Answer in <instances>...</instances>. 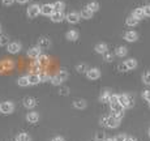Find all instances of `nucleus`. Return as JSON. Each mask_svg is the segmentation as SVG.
Instances as JSON below:
<instances>
[{
	"instance_id": "1",
	"label": "nucleus",
	"mask_w": 150,
	"mask_h": 141,
	"mask_svg": "<svg viewBox=\"0 0 150 141\" xmlns=\"http://www.w3.org/2000/svg\"><path fill=\"white\" fill-rule=\"evenodd\" d=\"M119 103L124 108H131L134 105V99L131 94H119Z\"/></svg>"
},
{
	"instance_id": "2",
	"label": "nucleus",
	"mask_w": 150,
	"mask_h": 141,
	"mask_svg": "<svg viewBox=\"0 0 150 141\" xmlns=\"http://www.w3.org/2000/svg\"><path fill=\"white\" fill-rule=\"evenodd\" d=\"M100 123H102L103 125H106V127H108V128H117V127L120 125V120L116 119L115 116H112V115L102 118Z\"/></svg>"
},
{
	"instance_id": "3",
	"label": "nucleus",
	"mask_w": 150,
	"mask_h": 141,
	"mask_svg": "<svg viewBox=\"0 0 150 141\" xmlns=\"http://www.w3.org/2000/svg\"><path fill=\"white\" fill-rule=\"evenodd\" d=\"M14 110V105L12 102H3L0 103V113L1 114H12Z\"/></svg>"
},
{
	"instance_id": "4",
	"label": "nucleus",
	"mask_w": 150,
	"mask_h": 141,
	"mask_svg": "<svg viewBox=\"0 0 150 141\" xmlns=\"http://www.w3.org/2000/svg\"><path fill=\"white\" fill-rule=\"evenodd\" d=\"M41 55H42V48L39 47V46L31 47L30 50L28 51V56H29V57H31V59H34V60H37Z\"/></svg>"
},
{
	"instance_id": "5",
	"label": "nucleus",
	"mask_w": 150,
	"mask_h": 141,
	"mask_svg": "<svg viewBox=\"0 0 150 141\" xmlns=\"http://www.w3.org/2000/svg\"><path fill=\"white\" fill-rule=\"evenodd\" d=\"M39 13H41V7H39V5L33 4L28 8V16L30 17V18H35Z\"/></svg>"
},
{
	"instance_id": "6",
	"label": "nucleus",
	"mask_w": 150,
	"mask_h": 141,
	"mask_svg": "<svg viewBox=\"0 0 150 141\" xmlns=\"http://www.w3.org/2000/svg\"><path fill=\"white\" fill-rule=\"evenodd\" d=\"M86 77L89 80H98L100 77V71L98 68H89V71L86 72Z\"/></svg>"
},
{
	"instance_id": "7",
	"label": "nucleus",
	"mask_w": 150,
	"mask_h": 141,
	"mask_svg": "<svg viewBox=\"0 0 150 141\" xmlns=\"http://www.w3.org/2000/svg\"><path fill=\"white\" fill-rule=\"evenodd\" d=\"M55 12L54 5L52 4H43L41 7V14H45V16H51Z\"/></svg>"
},
{
	"instance_id": "8",
	"label": "nucleus",
	"mask_w": 150,
	"mask_h": 141,
	"mask_svg": "<svg viewBox=\"0 0 150 141\" xmlns=\"http://www.w3.org/2000/svg\"><path fill=\"white\" fill-rule=\"evenodd\" d=\"M65 18H67V21L69 24H77V22L80 21V18H81V16L76 12H71L65 16Z\"/></svg>"
},
{
	"instance_id": "9",
	"label": "nucleus",
	"mask_w": 150,
	"mask_h": 141,
	"mask_svg": "<svg viewBox=\"0 0 150 141\" xmlns=\"http://www.w3.org/2000/svg\"><path fill=\"white\" fill-rule=\"evenodd\" d=\"M21 51V45L18 42H11L8 45V52L9 54H18Z\"/></svg>"
},
{
	"instance_id": "10",
	"label": "nucleus",
	"mask_w": 150,
	"mask_h": 141,
	"mask_svg": "<svg viewBox=\"0 0 150 141\" xmlns=\"http://www.w3.org/2000/svg\"><path fill=\"white\" fill-rule=\"evenodd\" d=\"M124 39H125L127 42H136L138 39V34L133 30H129L124 34Z\"/></svg>"
},
{
	"instance_id": "11",
	"label": "nucleus",
	"mask_w": 150,
	"mask_h": 141,
	"mask_svg": "<svg viewBox=\"0 0 150 141\" xmlns=\"http://www.w3.org/2000/svg\"><path fill=\"white\" fill-rule=\"evenodd\" d=\"M50 17H51V21L52 22H62L63 20H64V14H63L62 11H55Z\"/></svg>"
},
{
	"instance_id": "12",
	"label": "nucleus",
	"mask_w": 150,
	"mask_h": 141,
	"mask_svg": "<svg viewBox=\"0 0 150 141\" xmlns=\"http://www.w3.org/2000/svg\"><path fill=\"white\" fill-rule=\"evenodd\" d=\"M24 106L26 108H34L37 106L35 98H33V97H26V98H24Z\"/></svg>"
},
{
	"instance_id": "13",
	"label": "nucleus",
	"mask_w": 150,
	"mask_h": 141,
	"mask_svg": "<svg viewBox=\"0 0 150 141\" xmlns=\"http://www.w3.org/2000/svg\"><path fill=\"white\" fill-rule=\"evenodd\" d=\"M29 84L30 85H37L41 82V79H39V73H30L29 74Z\"/></svg>"
},
{
	"instance_id": "14",
	"label": "nucleus",
	"mask_w": 150,
	"mask_h": 141,
	"mask_svg": "<svg viewBox=\"0 0 150 141\" xmlns=\"http://www.w3.org/2000/svg\"><path fill=\"white\" fill-rule=\"evenodd\" d=\"M50 45H51V41L48 38H46V37H42V38L39 39V42H38V46L42 48V50L48 48V47H50Z\"/></svg>"
},
{
	"instance_id": "15",
	"label": "nucleus",
	"mask_w": 150,
	"mask_h": 141,
	"mask_svg": "<svg viewBox=\"0 0 150 141\" xmlns=\"http://www.w3.org/2000/svg\"><path fill=\"white\" fill-rule=\"evenodd\" d=\"M1 64H3V68H4V71H11V69H13V68H14V62H13V60H11V59L3 60Z\"/></svg>"
},
{
	"instance_id": "16",
	"label": "nucleus",
	"mask_w": 150,
	"mask_h": 141,
	"mask_svg": "<svg viewBox=\"0 0 150 141\" xmlns=\"http://www.w3.org/2000/svg\"><path fill=\"white\" fill-rule=\"evenodd\" d=\"M68 41H77L79 39V31L77 30H69L67 34H65Z\"/></svg>"
},
{
	"instance_id": "17",
	"label": "nucleus",
	"mask_w": 150,
	"mask_h": 141,
	"mask_svg": "<svg viewBox=\"0 0 150 141\" xmlns=\"http://www.w3.org/2000/svg\"><path fill=\"white\" fill-rule=\"evenodd\" d=\"M110 98H111V93L108 90H105L99 97V101L102 103H110Z\"/></svg>"
},
{
	"instance_id": "18",
	"label": "nucleus",
	"mask_w": 150,
	"mask_h": 141,
	"mask_svg": "<svg viewBox=\"0 0 150 141\" xmlns=\"http://www.w3.org/2000/svg\"><path fill=\"white\" fill-rule=\"evenodd\" d=\"M26 120L29 123H37L39 120V115L37 113H29L26 115Z\"/></svg>"
},
{
	"instance_id": "19",
	"label": "nucleus",
	"mask_w": 150,
	"mask_h": 141,
	"mask_svg": "<svg viewBox=\"0 0 150 141\" xmlns=\"http://www.w3.org/2000/svg\"><path fill=\"white\" fill-rule=\"evenodd\" d=\"M115 54H116L119 57H124L128 54V48L124 47V46H119V47L116 48V51H115Z\"/></svg>"
},
{
	"instance_id": "20",
	"label": "nucleus",
	"mask_w": 150,
	"mask_h": 141,
	"mask_svg": "<svg viewBox=\"0 0 150 141\" xmlns=\"http://www.w3.org/2000/svg\"><path fill=\"white\" fill-rule=\"evenodd\" d=\"M93 13L94 12H91L89 8H83V9L81 11V14H80V16H81V18L89 20V18H91V17H93Z\"/></svg>"
},
{
	"instance_id": "21",
	"label": "nucleus",
	"mask_w": 150,
	"mask_h": 141,
	"mask_svg": "<svg viewBox=\"0 0 150 141\" xmlns=\"http://www.w3.org/2000/svg\"><path fill=\"white\" fill-rule=\"evenodd\" d=\"M124 63H125L128 71H132V69H134V68L137 67V60L136 59H128V60H125Z\"/></svg>"
},
{
	"instance_id": "22",
	"label": "nucleus",
	"mask_w": 150,
	"mask_h": 141,
	"mask_svg": "<svg viewBox=\"0 0 150 141\" xmlns=\"http://www.w3.org/2000/svg\"><path fill=\"white\" fill-rule=\"evenodd\" d=\"M94 50L98 54H105V52H107V45L106 43H98Z\"/></svg>"
},
{
	"instance_id": "23",
	"label": "nucleus",
	"mask_w": 150,
	"mask_h": 141,
	"mask_svg": "<svg viewBox=\"0 0 150 141\" xmlns=\"http://www.w3.org/2000/svg\"><path fill=\"white\" fill-rule=\"evenodd\" d=\"M132 16H134L137 20H141V18H144V17H146L145 12H144V8H136V9L133 11V14H132Z\"/></svg>"
},
{
	"instance_id": "24",
	"label": "nucleus",
	"mask_w": 150,
	"mask_h": 141,
	"mask_svg": "<svg viewBox=\"0 0 150 141\" xmlns=\"http://www.w3.org/2000/svg\"><path fill=\"white\" fill-rule=\"evenodd\" d=\"M17 85H18V86H22V88H25V86L30 85V84H29V77H28V76L18 77V79H17Z\"/></svg>"
},
{
	"instance_id": "25",
	"label": "nucleus",
	"mask_w": 150,
	"mask_h": 141,
	"mask_svg": "<svg viewBox=\"0 0 150 141\" xmlns=\"http://www.w3.org/2000/svg\"><path fill=\"white\" fill-rule=\"evenodd\" d=\"M111 111L112 113H124V107L120 105L119 102L117 103H111Z\"/></svg>"
},
{
	"instance_id": "26",
	"label": "nucleus",
	"mask_w": 150,
	"mask_h": 141,
	"mask_svg": "<svg viewBox=\"0 0 150 141\" xmlns=\"http://www.w3.org/2000/svg\"><path fill=\"white\" fill-rule=\"evenodd\" d=\"M138 21H140V20H137L134 16H129L128 18L125 20V24L128 25V26H136L138 24Z\"/></svg>"
},
{
	"instance_id": "27",
	"label": "nucleus",
	"mask_w": 150,
	"mask_h": 141,
	"mask_svg": "<svg viewBox=\"0 0 150 141\" xmlns=\"http://www.w3.org/2000/svg\"><path fill=\"white\" fill-rule=\"evenodd\" d=\"M73 106L76 108H79V110H82V108L86 107V102L83 99H77V101H74L73 102Z\"/></svg>"
},
{
	"instance_id": "28",
	"label": "nucleus",
	"mask_w": 150,
	"mask_h": 141,
	"mask_svg": "<svg viewBox=\"0 0 150 141\" xmlns=\"http://www.w3.org/2000/svg\"><path fill=\"white\" fill-rule=\"evenodd\" d=\"M86 8H89L91 12H97V11L99 9V3L98 1H90L88 5H86Z\"/></svg>"
},
{
	"instance_id": "29",
	"label": "nucleus",
	"mask_w": 150,
	"mask_h": 141,
	"mask_svg": "<svg viewBox=\"0 0 150 141\" xmlns=\"http://www.w3.org/2000/svg\"><path fill=\"white\" fill-rule=\"evenodd\" d=\"M76 71L80 72V73H86V72L89 71V68H88V65H86L85 63H82V64H77L76 65Z\"/></svg>"
},
{
	"instance_id": "30",
	"label": "nucleus",
	"mask_w": 150,
	"mask_h": 141,
	"mask_svg": "<svg viewBox=\"0 0 150 141\" xmlns=\"http://www.w3.org/2000/svg\"><path fill=\"white\" fill-rule=\"evenodd\" d=\"M37 62H38L41 65H46V64H48V63H50V59H48L47 55H41L38 59H37Z\"/></svg>"
},
{
	"instance_id": "31",
	"label": "nucleus",
	"mask_w": 150,
	"mask_h": 141,
	"mask_svg": "<svg viewBox=\"0 0 150 141\" xmlns=\"http://www.w3.org/2000/svg\"><path fill=\"white\" fill-rule=\"evenodd\" d=\"M16 141H31V139L28 133H18L16 137Z\"/></svg>"
},
{
	"instance_id": "32",
	"label": "nucleus",
	"mask_w": 150,
	"mask_h": 141,
	"mask_svg": "<svg viewBox=\"0 0 150 141\" xmlns=\"http://www.w3.org/2000/svg\"><path fill=\"white\" fill-rule=\"evenodd\" d=\"M5 45H9V38H8L7 34L0 33V46H5Z\"/></svg>"
},
{
	"instance_id": "33",
	"label": "nucleus",
	"mask_w": 150,
	"mask_h": 141,
	"mask_svg": "<svg viewBox=\"0 0 150 141\" xmlns=\"http://www.w3.org/2000/svg\"><path fill=\"white\" fill-rule=\"evenodd\" d=\"M39 79H41V82H47V81H51L52 77H50L47 73H45V72H41V73H39Z\"/></svg>"
},
{
	"instance_id": "34",
	"label": "nucleus",
	"mask_w": 150,
	"mask_h": 141,
	"mask_svg": "<svg viewBox=\"0 0 150 141\" xmlns=\"http://www.w3.org/2000/svg\"><path fill=\"white\" fill-rule=\"evenodd\" d=\"M56 76H57V77H59V79H60V80H62V81H65V80H67V79H68V72H67V71H65V69H62V71H60V72H59V73H57V74H56Z\"/></svg>"
},
{
	"instance_id": "35",
	"label": "nucleus",
	"mask_w": 150,
	"mask_h": 141,
	"mask_svg": "<svg viewBox=\"0 0 150 141\" xmlns=\"http://www.w3.org/2000/svg\"><path fill=\"white\" fill-rule=\"evenodd\" d=\"M52 5H54V9L55 11H63V9H64V7H65V4L63 1H55Z\"/></svg>"
},
{
	"instance_id": "36",
	"label": "nucleus",
	"mask_w": 150,
	"mask_h": 141,
	"mask_svg": "<svg viewBox=\"0 0 150 141\" xmlns=\"http://www.w3.org/2000/svg\"><path fill=\"white\" fill-rule=\"evenodd\" d=\"M142 81H144V84H145V85L150 86V71H149V72H145V73H144V76H142Z\"/></svg>"
},
{
	"instance_id": "37",
	"label": "nucleus",
	"mask_w": 150,
	"mask_h": 141,
	"mask_svg": "<svg viewBox=\"0 0 150 141\" xmlns=\"http://www.w3.org/2000/svg\"><path fill=\"white\" fill-rule=\"evenodd\" d=\"M41 67H42V65L39 64L38 62L33 63V64H31V71H33V73H37V71H39V69H41Z\"/></svg>"
},
{
	"instance_id": "38",
	"label": "nucleus",
	"mask_w": 150,
	"mask_h": 141,
	"mask_svg": "<svg viewBox=\"0 0 150 141\" xmlns=\"http://www.w3.org/2000/svg\"><path fill=\"white\" fill-rule=\"evenodd\" d=\"M51 82H52V85H55V86H59L63 81H62V80H60L57 76H54L52 79H51Z\"/></svg>"
},
{
	"instance_id": "39",
	"label": "nucleus",
	"mask_w": 150,
	"mask_h": 141,
	"mask_svg": "<svg viewBox=\"0 0 150 141\" xmlns=\"http://www.w3.org/2000/svg\"><path fill=\"white\" fill-rule=\"evenodd\" d=\"M117 102H119V94H111L110 105H111V103H117Z\"/></svg>"
},
{
	"instance_id": "40",
	"label": "nucleus",
	"mask_w": 150,
	"mask_h": 141,
	"mask_svg": "<svg viewBox=\"0 0 150 141\" xmlns=\"http://www.w3.org/2000/svg\"><path fill=\"white\" fill-rule=\"evenodd\" d=\"M59 94H60V96H68V94H69V89L67 88V86H63V88H60Z\"/></svg>"
},
{
	"instance_id": "41",
	"label": "nucleus",
	"mask_w": 150,
	"mask_h": 141,
	"mask_svg": "<svg viewBox=\"0 0 150 141\" xmlns=\"http://www.w3.org/2000/svg\"><path fill=\"white\" fill-rule=\"evenodd\" d=\"M96 140H98V141H105L106 140L105 133H102V132H98V133L96 135Z\"/></svg>"
},
{
	"instance_id": "42",
	"label": "nucleus",
	"mask_w": 150,
	"mask_h": 141,
	"mask_svg": "<svg viewBox=\"0 0 150 141\" xmlns=\"http://www.w3.org/2000/svg\"><path fill=\"white\" fill-rule=\"evenodd\" d=\"M125 140H127L125 133H120V135H117V136L115 137V141H125Z\"/></svg>"
},
{
	"instance_id": "43",
	"label": "nucleus",
	"mask_w": 150,
	"mask_h": 141,
	"mask_svg": "<svg viewBox=\"0 0 150 141\" xmlns=\"http://www.w3.org/2000/svg\"><path fill=\"white\" fill-rule=\"evenodd\" d=\"M103 57H105L106 62H112V59H114V57H112V54H110V52H105L103 54Z\"/></svg>"
},
{
	"instance_id": "44",
	"label": "nucleus",
	"mask_w": 150,
	"mask_h": 141,
	"mask_svg": "<svg viewBox=\"0 0 150 141\" xmlns=\"http://www.w3.org/2000/svg\"><path fill=\"white\" fill-rule=\"evenodd\" d=\"M142 97H144V99H146L148 102H150V90H145V91H144Z\"/></svg>"
},
{
	"instance_id": "45",
	"label": "nucleus",
	"mask_w": 150,
	"mask_h": 141,
	"mask_svg": "<svg viewBox=\"0 0 150 141\" xmlns=\"http://www.w3.org/2000/svg\"><path fill=\"white\" fill-rule=\"evenodd\" d=\"M111 115H112V116H115V118H116V119L122 120V118L124 116V113H112Z\"/></svg>"
},
{
	"instance_id": "46",
	"label": "nucleus",
	"mask_w": 150,
	"mask_h": 141,
	"mask_svg": "<svg viewBox=\"0 0 150 141\" xmlns=\"http://www.w3.org/2000/svg\"><path fill=\"white\" fill-rule=\"evenodd\" d=\"M144 8V12H145V16L146 17H150V5H145Z\"/></svg>"
},
{
	"instance_id": "47",
	"label": "nucleus",
	"mask_w": 150,
	"mask_h": 141,
	"mask_svg": "<svg viewBox=\"0 0 150 141\" xmlns=\"http://www.w3.org/2000/svg\"><path fill=\"white\" fill-rule=\"evenodd\" d=\"M119 71H122V72H125V71H128V68H127V65H125V63H123V64H120L119 67Z\"/></svg>"
},
{
	"instance_id": "48",
	"label": "nucleus",
	"mask_w": 150,
	"mask_h": 141,
	"mask_svg": "<svg viewBox=\"0 0 150 141\" xmlns=\"http://www.w3.org/2000/svg\"><path fill=\"white\" fill-rule=\"evenodd\" d=\"M16 0H3V4L4 5H12Z\"/></svg>"
},
{
	"instance_id": "49",
	"label": "nucleus",
	"mask_w": 150,
	"mask_h": 141,
	"mask_svg": "<svg viewBox=\"0 0 150 141\" xmlns=\"http://www.w3.org/2000/svg\"><path fill=\"white\" fill-rule=\"evenodd\" d=\"M52 141H65L64 139H63V137H54V139H52Z\"/></svg>"
},
{
	"instance_id": "50",
	"label": "nucleus",
	"mask_w": 150,
	"mask_h": 141,
	"mask_svg": "<svg viewBox=\"0 0 150 141\" xmlns=\"http://www.w3.org/2000/svg\"><path fill=\"white\" fill-rule=\"evenodd\" d=\"M125 141H137L136 139H134V137H127V140Z\"/></svg>"
},
{
	"instance_id": "51",
	"label": "nucleus",
	"mask_w": 150,
	"mask_h": 141,
	"mask_svg": "<svg viewBox=\"0 0 150 141\" xmlns=\"http://www.w3.org/2000/svg\"><path fill=\"white\" fill-rule=\"evenodd\" d=\"M16 1H18L20 4H25L26 1H29V0H16Z\"/></svg>"
},
{
	"instance_id": "52",
	"label": "nucleus",
	"mask_w": 150,
	"mask_h": 141,
	"mask_svg": "<svg viewBox=\"0 0 150 141\" xmlns=\"http://www.w3.org/2000/svg\"><path fill=\"white\" fill-rule=\"evenodd\" d=\"M4 71V68H3V64H1V62H0V72H3Z\"/></svg>"
},
{
	"instance_id": "53",
	"label": "nucleus",
	"mask_w": 150,
	"mask_h": 141,
	"mask_svg": "<svg viewBox=\"0 0 150 141\" xmlns=\"http://www.w3.org/2000/svg\"><path fill=\"white\" fill-rule=\"evenodd\" d=\"M105 141H115V139H110V137H108V139H106Z\"/></svg>"
},
{
	"instance_id": "54",
	"label": "nucleus",
	"mask_w": 150,
	"mask_h": 141,
	"mask_svg": "<svg viewBox=\"0 0 150 141\" xmlns=\"http://www.w3.org/2000/svg\"><path fill=\"white\" fill-rule=\"evenodd\" d=\"M149 137H150V128H149Z\"/></svg>"
},
{
	"instance_id": "55",
	"label": "nucleus",
	"mask_w": 150,
	"mask_h": 141,
	"mask_svg": "<svg viewBox=\"0 0 150 141\" xmlns=\"http://www.w3.org/2000/svg\"><path fill=\"white\" fill-rule=\"evenodd\" d=\"M149 107H150V102H149Z\"/></svg>"
},
{
	"instance_id": "56",
	"label": "nucleus",
	"mask_w": 150,
	"mask_h": 141,
	"mask_svg": "<svg viewBox=\"0 0 150 141\" xmlns=\"http://www.w3.org/2000/svg\"><path fill=\"white\" fill-rule=\"evenodd\" d=\"M94 141H98V140H94Z\"/></svg>"
},
{
	"instance_id": "57",
	"label": "nucleus",
	"mask_w": 150,
	"mask_h": 141,
	"mask_svg": "<svg viewBox=\"0 0 150 141\" xmlns=\"http://www.w3.org/2000/svg\"><path fill=\"white\" fill-rule=\"evenodd\" d=\"M0 30H1V28H0Z\"/></svg>"
}]
</instances>
